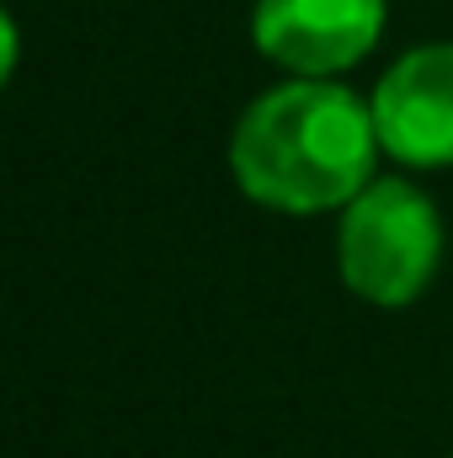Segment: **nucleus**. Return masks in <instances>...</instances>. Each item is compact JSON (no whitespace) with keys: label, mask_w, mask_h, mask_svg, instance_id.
I'll use <instances>...</instances> for the list:
<instances>
[{"label":"nucleus","mask_w":453,"mask_h":458,"mask_svg":"<svg viewBox=\"0 0 453 458\" xmlns=\"http://www.w3.org/2000/svg\"><path fill=\"white\" fill-rule=\"evenodd\" d=\"M379 155L373 107L337 81H283L261 91L229 133L235 187L288 219L341 214L379 176Z\"/></svg>","instance_id":"obj_1"},{"label":"nucleus","mask_w":453,"mask_h":458,"mask_svg":"<svg viewBox=\"0 0 453 458\" xmlns=\"http://www.w3.org/2000/svg\"><path fill=\"white\" fill-rule=\"evenodd\" d=\"M443 261V219L438 203L411 176H373L337 225L341 283L373 310L416 304Z\"/></svg>","instance_id":"obj_2"},{"label":"nucleus","mask_w":453,"mask_h":458,"mask_svg":"<svg viewBox=\"0 0 453 458\" xmlns=\"http://www.w3.org/2000/svg\"><path fill=\"white\" fill-rule=\"evenodd\" d=\"M384 0H256L251 43L294 81H337L384 38Z\"/></svg>","instance_id":"obj_3"},{"label":"nucleus","mask_w":453,"mask_h":458,"mask_svg":"<svg viewBox=\"0 0 453 458\" xmlns=\"http://www.w3.org/2000/svg\"><path fill=\"white\" fill-rule=\"evenodd\" d=\"M379 149L406 171L453 165V43H422L400 54L368 97Z\"/></svg>","instance_id":"obj_4"}]
</instances>
